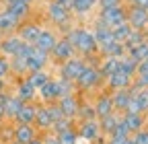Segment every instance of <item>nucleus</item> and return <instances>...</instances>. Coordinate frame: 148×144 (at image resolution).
I'll use <instances>...</instances> for the list:
<instances>
[{"label": "nucleus", "instance_id": "52", "mask_svg": "<svg viewBox=\"0 0 148 144\" xmlns=\"http://www.w3.org/2000/svg\"><path fill=\"white\" fill-rule=\"evenodd\" d=\"M4 119H6V117H4V107H2V105H0V125H2V123H4Z\"/></svg>", "mask_w": 148, "mask_h": 144}, {"label": "nucleus", "instance_id": "13", "mask_svg": "<svg viewBox=\"0 0 148 144\" xmlns=\"http://www.w3.org/2000/svg\"><path fill=\"white\" fill-rule=\"evenodd\" d=\"M92 35H95V41H97V45H99V53H101L105 47H109L111 43H113V35H111V29L105 27L99 19L95 21V29H92Z\"/></svg>", "mask_w": 148, "mask_h": 144}, {"label": "nucleus", "instance_id": "27", "mask_svg": "<svg viewBox=\"0 0 148 144\" xmlns=\"http://www.w3.org/2000/svg\"><path fill=\"white\" fill-rule=\"evenodd\" d=\"M117 64H119V60H115V58H101V62H99V66H97V72H99V76L105 80L107 76H111L113 72H117Z\"/></svg>", "mask_w": 148, "mask_h": 144}, {"label": "nucleus", "instance_id": "36", "mask_svg": "<svg viewBox=\"0 0 148 144\" xmlns=\"http://www.w3.org/2000/svg\"><path fill=\"white\" fill-rule=\"evenodd\" d=\"M74 121H76V119L60 117V119H56V121H53L51 132H53V134H62V132H66V130H72V128H74Z\"/></svg>", "mask_w": 148, "mask_h": 144}, {"label": "nucleus", "instance_id": "11", "mask_svg": "<svg viewBox=\"0 0 148 144\" xmlns=\"http://www.w3.org/2000/svg\"><path fill=\"white\" fill-rule=\"evenodd\" d=\"M58 39H60V35L56 33V31H51V29H41L33 45H35L37 49H41V51H47V53H49V51L53 49V45L58 43Z\"/></svg>", "mask_w": 148, "mask_h": 144}, {"label": "nucleus", "instance_id": "58", "mask_svg": "<svg viewBox=\"0 0 148 144\" xmlns=\"http://www.w3.org/2000/svg\"><path fill=\"white\" fill-rule=\"evenodd\" d=\"M47 2H49V0H47Z\"/></svg>", "mask_w": 148, "mask_h": 144}, {"label": "nucleus", "instance_id": "6", "mask_svg": "<svg viewBox=\"0 0 148 144\" xmlns=\"http://www.w3.org/2000/svg\"><path fill=\"white\" fill-rule=\"evenodd\" d=\"M76 134H78V140L92 144V142L101 136L99 121H97V119H82V121L78 123V128H76Z\"/></svg>", "mask_w": 148, "mask_h": 144}, {"label": "nucleus", "instance_id": "19", "mask_svg": "<svg viewBox=\"0 0 148 144\" xmlns=\"http://www.w3.org/2000/svg\"><path fill=\"white\" fill-rule=\"evenodd\" d=\"M14 97H18L23 103H33L37 99V88L31 86V82L23 76L21 80L16 82V88H14Z\"/></svg>", "mask_w": 148, "mask_h": 144}, {"label": "nucleus", "instance_id": "38", "mask_svg": "<svg viewBox=\"0 0 148 144\" xmlns=\"http://www.w3.org/2000/svg\"><path fill=\"white\" fill-rule=\"evenodd\" d=\"M58 136V142L60 144H78V134H76V128H72V130H66L62 134H56Z\"/></svg>", "mask_w": 148, "mask_h": 144}, {"label": "nucleus", "instance_id": "53", "mask_svg": "<svg viewBox=\"0 0 148 144\" xmlns=\"http://www.w3.org/2000/svg\"><path fill=\"white\" fill-rule=\"evenodd\" d=\"M29 144H43V142H41V138H39V136H37V138H35V140H31Z\"/></svg>", "mask_w": 148, "mask_h": 144}, {"label": "nucleus", "instance_id": "2", "mask_svg": "<svg viewBox=\"0 0 148 144\" xmlns=\"http://www.w3.org/2000/svg\"><path fill=\"white\" fill-rule=\"evenodd\" d=\"M45 12H47V19H49L56 27L60 29V33H64V35H66V33L72 29V12H70V10H66V8H62L58 2L49 0Z\"/></svg>", "mask_w": 148, "mask_h": 144}, {"label": "nucleus", "instance_id": "50", "mask_svg": "<svg viewBox=\"0 0 148 144\" xmlns=\"http://www.w3.org/2000/svg\"><path fill=\"white\" fill-rule=\"evenodd\" d=\"M8 97H10V93H8V91H4V93H0V105H2V107H4V103L8 101Z\"/></svg>", "mask_w": 148, "mask_h": 144}, {"label": "nucleus", "instance_id": "44", "mask_svg": "<svg viewBox=\"0 0 148 144\" xmlns=\"http://www.w3.org/2000/svg\"><path fill=\"white\" fill-rule=\"evenodd\" d=\"M10 74V64H8V58L0 56V78H6Z\"/></svg>", "mask_w": 148, "mask_h": 144}, {"label": "nucleus", "instance_id": "15", "mask_svg": "<svg viewBox=\"0 0 148 144\" xmlns=\"http://www.w3.org/2000/svg\"><path fill=\"white\" fill-rule=\"evenodd\" d=\"M21 37H18L16 33H12V35H4L2 39H0V56H4V58H12V56H16V51H18V47H21Z\"/></svg>", "mask_w": 148, "mask_h": 144}, {"label": "nucleus", "instance_id": "21", "mask_svg": "<svg viewBox=\"0 0 148 144\" xmlns=\"http://www.w3.org/2000/svg\"><path fill=\"white\" fill-rule=\"evenodd\" d=\"M35 138H37L35 125H27V123H16V125H14V134H12V140H14V142L29 144V142L35 140Z\"/></svg>", "mask_w": 148, "mask_h": 144}, {"label": "nucleus", "instance_id": "41", "mask_svg": "<svg viewBox=\"0 0 148 144\" xmlns=\"http://www.w3.org/2000/svg\"><path fill=\"white\" fill-rule=\"evenodd\" d=\"M130 140H132L134 144H148V128L138 130L136 134H132V136H130Z\"/></svg>", "mask_w": 148, "mask_h": 144}, {"label": "nucleus", "instance_id": "10", "mask_svg": "<svg viewBox=\"0 0 148 144\" xmlns=\"http://www.w3.org/2000/svg\"><path fill=\"white\" fill-rule=\"evenodd\" d=\"M56 105L60 107V111L64 117H70V119H76L78 115V107H80V101L76 95H66V97H60L56 101Z\"/></svg>", "mask_w": 148, "mask_h": 144}, {"label": "nucleus", "instance_id": "22", "mask_svg": "<svg viewBox=\"0 0 148 144\" xmlns=\"http://www.w3.org/2000/svg\"><path fill=\"white\" fill-rule=\"evenodd\" d=\"M92 107H95L97 119H101V117H105V115H109V113L115 111V109H113V103H111V95H109V93H101V95L97 97V101L92 103Z\"/></svg>", "mask_w": 148, "mask_h": 144}, {"label": "nucleus", "instance_id": "43", "mask_svg": "<svg viewBox=\"0 0 148 144\" xmlns=\"http://www.w3.org/2000/svg\"><path fill=\"white\" fill-rule=\"evenodd\" d=\"M123 0H97V6L99 10H107V8H115V6H121Z\"/></svg>", "mask_w": 148, "mask_h": 144}, {"label": "nucleus", "instance_id": "5", "mask_svg": "<svg viewBox=\"0 0 148 144\" xmlns=\"http://www.w3.org/2000/svg\"><path fill=\"white\" fill-rule=\"evenodd\" d=\"M97 19H99L105 27L113 29V27H117V25L125 23V6L121 4V6H115V8L99 10V16H97Z\"/></svg>", "mask_w": 148, "mask_h": 144}, {"label": "nucleus", "instance_id": "40", "mask_svg": "<svg viewBox=\"0 0 148 144\" xmlns=\"http://www.w3.org/2000/svg\"><path fill=\"white\" fill-rule=\"evenodd\" d=\"M58 80V91H60V97H66V95H74V91H76V86H74L72 80H66V78H56Z\"/></svg>", "mask_w": 148, "mask_h": 144}, {"label": "nucleus", "instance_id": "49", "mask_svg": "<svg viewBox=\"0 0 148 144\" xmlns=\"http://www.w3.org/2000/svg\"><path fill=\"white\" fill-rule=\"evenodd\" d=\"M130 4H134V6H140V8H146V10H148V0H132Z\"/></svg>", "mask_w": 148, "mask_h": 144}, {"label": "nucleus", "instance_id": "47", "mask_svg": "<svg viewBox=\"0 0 148 144\" xmlns=\"http://www.w3.org/2000/svg\"><path fill=\"white\" fill-rule=\"evenodd\" d=\"M134 78H136V80H138L144 88H148V72H140V74H136Z\"/></svg>", "mask_w": 148, "mask_h": 144}, {"label": "nucleus", "instance_id": "55", "mask_svg": "<svg viewBox=\"0 0 148 144\" xmlns=\"http://www.w3.org/2000/svg\"><path fill=\"white\" fill-rule=\"evenodd\" d=\"M125 144H134V142H132V140H130V138H127V142H125Z\"/></svg>", "mask_w": 148, "mask_h": 144}, {"label": "nucleus", "instance_id": "32", "mask_svg": "<svg viewBox=\"0 0 148 144\" xmlns=\"http://www.w3.org/2000/svg\"><path fill=\"white\" fill-rule=\"evenodd\" d=\"M127 58L132 60V62H136V64L148 60V39H146L144 43H140V45H136V47L130 49V51H127Z\"/></svg>", "mask_w": 148, "mask_h": 144}, {"label": "nucleus", "instance_id": "12", "mask_svg": "<svg viewBox=\"0 0 148 144\" xmlns=\"http://www.w3.org/2000/svg\"><path fill=\"white\" fill-rule=\"evenodd\" d=\"M33 125H35L37 132H51L53 119H51V113H49V109H47V105H37Z\"/></svg>", "mask_w": 148, "mask_h": 144}, {"label": "nucleus", "instance_id": "7", "mask_svg": "<svg viewBox=\"0 0 148 144\" xmlns=\"http://www.w3.org/2000/svg\"><path fill=\"white\" fill-rule=\"evenodd\" d=\"M84 64H86V60H82L78 56H74V58L62 62L60 64V78H66V80H72L74 82L76 76L80 74V70L84 68Z\"/></svg>", "mask_w": 148, "mask_h": 144}, {"label": "nucleus", "instance_id": "35", "mask_svg": "<svg viewBox=\"0 0 148 144\" xmlns=\"http://www.w3.org/2000/svg\"><path fill=\"white\" fill-rule=\"evenodd\" d=\"M130 31H132V27H130L127 23H121V25L113 27V29H111V35H113V41H117V43H123V41L127 39Z\"/></svg>", "mask_w": 148, "mask_h": 144}, {"label": "nucleus", "instance_id": "31", "mask_svg": "<svg viewBox=\"0 0 148 144\" xmlns=\"http://www.w3.org/2000/svg\"><path fill=\"white\" fill-rule=\"evenodd\" d=\"M21 107H23V101L18 99V97H14V95H10L8 101L4 103V117L10 119V121H14L16 113L21 111Z\"/></svg>", "mask_w": 148, "mask_h": 144}, {"label": "nucleus", "instance_id": "18", "mask_svg": "<svg viewBox=\"0 0 148 144\" xmlns=\"http://www.w3.org/2000/svg\"><path fill=\"white\" fill-rule=\"evenodd\" d=\"M14 19L18 21V23H25L27 19H29V14H31V4L29 2H23V0H14V2H6V6H4Z\"/></svg>", "mask_w": 148, "mask_h": 144}, {"label": "nucleus", "instance_id": "24", "mask_svg": "<svg viewBox=\"0 0 148 144\" xmlns=\"http://www.w3.org/2000/svg\"><path fill=\"white\" fill-rule=\"evenodd\" d=\"M121 119H123L125 125H127L130 136L136 134V132L142 130V128H146V115H142V113H130V111H125V113H121Z\"/></svg>", "mask_w": 148, "mask_h": 144}, {"label": "nucleus", "instance_id": "57", "mask_svg": "<svg viewBox=\"0 0 148 144\" xmlns=\"http://www.w3.org/2000/svg\"><path fill=\"white\" fill-rule=\"evenodd\" d=\"M0 39H2V35H0Z\"/></svg>", "mask_w": 148, "mask_h": 144}, {"label": "nucleus", "instance_id": "3", "mask_svg": "<svg viewBox=\"0 0 148 144\" xmlns=\"http://www.w3.org/2000/svg\"><path fill=\"white\" fill-rule=\"evenodd\" d=\"M103 82V78L99 76V72H97V66H92V64H84V68L80 70V74L76 76V80H74V86L78 88V91L86 93L90 91V88H95Z\"/></svg>", "mask_w": 148, "mask_h": 144}, {"label": "nucleus", "instance_id": "8", "mask_svg": "<svg viewBox=\"0 0 148 144\" xmlns=\"http://www.w3.org/2000/svg\"><path fill=\"white\" fill-rule=\"evenodd\" d=\"M49 56H51V60H56L58 64H62V62H66V60L74 58V56H76V51H74L72 43H70L66 37H60V39H58V43L53 45V49L49 51Z\"/></svg>", "mask_w": 148, "mask_h": 144}, {"label": "nucleus", "instance_id": "34", "mask_svg": "<svg viewBox=\"0 0 148 144\" xmlns=\"http://www.w3.org/2000/svg\"><path fill=\"white\" fill-rule=\"evenodd\" d=\"M146 39H148V35H146V31H136V29H132V31H130V35H127V39L123 41V45H125V49L130 51L132 47H136V45L144 43Z\"/></svg>", "mask_w": 148, "mask_h": 144}, {"label": "nucleus", "instance_id": "25", "mask_svg": "<svg viewBox=\"0 0 148 144\" xmlns=\"http://www.w3.org/2000/svg\"><path fill=\"white\" fill-rule=\"evenodd\" d=\"M97 8V0H72V14L76 16H88Z\"/></svg>", "mask_w": 148, "mask_h": 144}, {"label": "nucleus", "instance_id": "46", "mask_svg": "<svg viewBox=\"0 0 148 144\" xmlns=\"http://www.w3.org/2000/svg\"><path fill=\"white\" fill-rule=\"evenodd\" d=\"M125 142H127V138H123V136H115V134H111L109 140H107V144H125Z\"/></svg>", "mask_w": 148, "mask_h": 144}, {"label": "nucleus", "instance_id": "37", "mask_svg": "<svg viewBox=\"0 0 148 144\" xmlns=\"http://www.w3.org/2000/svg\"><path fill=\"white\" fill-rule=\"evenodd\" d=\"M76 119H80V121H82V119H97V115H95V107H92V103H80Z\"/></svg>", "mask_w": 148, "mask_h": 144}, {"label": "nucleus", "instance_id": "56", "mask_svg": "<svg viewBox=\"0 0 148 144\" xmlns=\"http://www.w3.org/2000/svg\"><path fill=\"white\" fill-rule=\"evenodd\" d=\"M8 144H21V142H14V140H12V142H8Z\"/></svg>", "mask_w": 148, "mask_h": 144}, {"label": "nucleus", "instance_id": "20", "mask_svg": "<svg viewBox=\"0 0 148 144\" xmlns=\"http://www.w3.org/2000/svg\"><path fill=\"white\" fill-rule=\"evenodd\" d=\"M37 93H39V99L45 103V105H49V103H56V101H58L60 99V91H58V80H56V78H49L41 88H39V91H37Z\"/></svg>", "mask_w": 148, "mask_h": 144}, {"label": "nucleus", "instance_id": "26", "mask_svg": "<svg viewBox=\"0 0 148 144\" xmlns=\"http://www.w3.org/2000/svg\"><path fill=\"white\" fill-rule=\"evenodd\" d=\"M35 111H37V105H33V103H23V107H21V111L16 113L14 121H16V123L33 125V121H35Z\"/></svg>", "mask_w": 148, "mask_h": 144}, {"label": "nucleus", "instance_id": "17", "mask_svg": "<svg viewBox=\"0 0 148 144\" xmlns=\"http://www.w3.org/2000/svg\"><path fill=\"white\" fill-rule=\"evenodd\" d=\"M125 111H130V113H142V115L148 113V88L140 91L134 97H130V103H127V109Z\"/></svg>", "mask_w": 148, "mask_h": 144}, {"label": "nucleus", "instance_id": "59", "mask_svg": "<svg viewBox=\"0 0 148 144\" xmlns=\"http://www.w3.org/2000/svg\"><path fill=\"white\" fill-rule=\"evenodd\" d=\"M146 123H148V121H146Z\"/></svg>", "mask_w": 148, "mask_h": 144}, {"label": "nucleus", "instance_id": "9", "mask_svg": "<svg viewBox=\"0 0 148 144\" xmlns=\"http://www.w3.org/2000/svg\"><path fill=\"white\" fill-rule=\"evenodd\" d=\"M49 62H51V56H49V53L35 47V49L31 51V56L27 58V74H29V72H37V70H45Z\"/></svg>", "mask_w": 148, "mask_h": 144}, {"label": "nucleus", "instance_id": "39", "mask_svg": "<svg viewBox=\"0 0 148 144\" xmlns=\"http://www.w3.org/2000/svg\"><path fill=\"white\" fill-rule=\"evenodd\" d=\"M117 70L119 72H125V74H130V76H136V62H132L127 56H123V58H119Z\"/></svg>", "mask_w": 148, "mask_h": 144}, {"label": "nucleus", "instance_id": "16", "mask_svg": "<svg viewBox=\"0 0 148 144\" xmlns=\"http://www.w3.org/2000/svg\"><path fill=\"white\" fill-rule=\"evenodd\" d=\"M107 80V88L111 93L113 91H125V88L132 84V80H134V76H130V74H125V72H113L111 76H107L105 78Z\"/></svg>", "mask_w": 148, "mask_h": 144}, {"label": "nucleus", "instance_id": "30", "mask_svg": "<svg viewBox=\"0 0 148 144\" xmlns=\"http://www.w3.org/2000/svg\"><path fill=\"white\" fill-rule=\"evenodd\" d=\"M25 78L31 82L33 88H37V91H39V88L51 78V74H49L47 70H37V72H29V74H25Z\"/></svg>", "mask_w": 148, "mask_h": 144}, {"label": "nucleus", "instance_id": "54", "mask_svg": "<svg viewBox=\"0 0 148 144\" xmlns=\"http://www.w3.org/2000/svg\"><path fill=\"white\" fill-rule=\"evenodd\" d=\"M6 2H14V0H4V4H6ZM23 2H29V4H31L33 0H23Z\"/></svg>", "mask_w": 148, "mask_h": 144}, {"label": "nucleus", "instance_id": "29", "mask_svg": "<svg viewBox=\"0 0 148 144\" xmlns=\"http://www.w3.org/2000/svg\"><path fill=\"white\" fill-rule=\"evenodd\" d=\"M121 119V113H117V111H113V113H109V115H105V117H101V119H97L99 121V130H101V134H111L113 132V128H115V123Z\"/></svg>", "mask_w": 148, "mask_h": 144}, {"label": "nucleus", "instance_id": "23", "mask_svg": "<svg viewBox=\"0 0 148 144\" xmlns=\"http://www.w3.org/2000/svg\"><path fill=\"white\" fill-rule=\"evenodd\" d=\"M18 25H21V23H18V21L14 19V16H12L6 8L0 10V35H2V37H4V35H12V33H16Z\"/></svg>", "mask_w": 148, "mask_h": 144}, {"label": "nucleus", "instance_id": "4", "mask_svg": "<svg viewBox=\"0 0 148 144\" xmlns=\"http://www.w3.org/2000/svg\"><path fill=\"white\" fill-rule=\"evenodd\" d=\"M125 23L136 31H146L148 29V10L134 6V4H127L125 6Z\"/></svg>", "mask_w": 148, "mask_h": 144}, {"label": "nucleus", "instance_id": "42", "mask_svg": "<svg viewBox=\"0 0 148 144\" xmlns=\"http://www.w3.org/2000/svg\"><path fill=\"white\" fill-rule=\"evenodd\" d=\"M14 125H0V140L2 142H12Z\"/></svg>", "mask_w": 148, "mask_h": 144}, {"label": "nucleus", "instance_id": "48", "mask_svg": "<svg viewBox=\"0 0 148 144\" xmlns=\"http://www.w3.org/2000/svg\"><path fill=\"white\" fill-rule=\"evenodd\" d=\"M53 2H58L62 8H66V10L72 12V0H53Z\"/></svg>", "mask_w": 148, "mask_h": 144}, {"label": "nucleus", "instance_id": "14", "mask_svg": "<svg viewBox=\"0 0 148 144\" xmlns=\"http://www.w3.org/2000/svg\"><path fill=\"white\" fill-rule=\"evenodd\" d=\"M41 29H43V27H41L39 23H29V21H25V23H21V25H18L16 35L21 37V41H25V43H31V45H33Z\"/></svg>", "mask_w": 148, "mask_h": 144}, {"label": "nucleus", "instance_id": "33", "mask_svg": "<svg viewBox=\"0 0 148 144\" xmlns=\"http://www.w3.org/2000/svg\"><path fill=\"white\" fill-rule=\"evenodd\" d=\"M101 56H103V58H115V60H119V58L127 56V49H125V45H123V43L113 41L109 47H105V49L101 51Z\"/></svg>", "mask_w": 148, "mask_h": 144}, {"label": "nucleus", "instance_id": "45", "mask_svg": "<svg viewBox=\"0 0 148 144\" xmlns=\"http://www.w3.org/2000/svg\"><path fill=\"white\" fill-rule=\"evenodd\" d=\"M41 142H43V144H60V142H58V136H56L53 132H43Z\"/></svg>", "mask_w": 148, "mask_h": 144}, {"label": "nucleus", "instance_id": "28", "mask_svg": "<svg viewBox=\"0 0 148 144\" xmlns=\"http://www.w3.org/2000/svg\"><path fill=\"white\" fill-rule=\"evenodd\" d=\"M111 103H113V109L117 113H125L127 103H130V93L127 91H113L111 93Z\"/></svg>", "mask_w": 148, "mask_h": 144}, {"label": "nucleus", "instance_id": "1", "mask_svg": "<svg viewBox=\"0 0 148 144\" xmlns=\"http://www.w3.org/2000/svg\"><path fill=\"white\" fill-rule=\"evenodd\" d=\"M64 37L72 43L74 51L82 53L84 58L97 56V53H99V45H97V41H95V35H92V31H88V29H84V27H72V29L64 35Z\"/></svg>", "mask_w": 148, "mask_h": 144}, {"label": "nucleus", "instance_id": "51", "mask_svg": "<svg viewBox=\"0 0 148 144\" xmlns=\"http://www.w3.org/2000/svg\"><path fill=\"white\" fill-rule=\"evenodd\" d=\"M4 91H8L6 88V78H0V93H4Z\"/></svg>", "mask_w": 148, "mask_h": 144}]
</instances>
